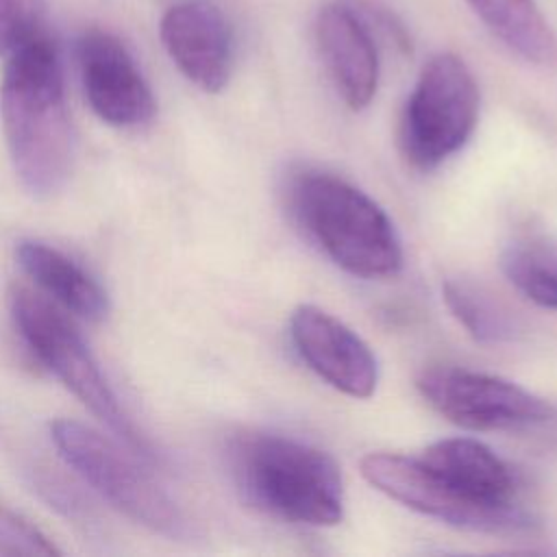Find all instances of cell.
<instances>
[{
	"mask_svg": "<svg viewBox=\"0 0 557 557\" xmlns=\"http://www.w3.org/2000/svg\"><path fill=\"white\" fill-rule=\"evenodd\" d=\"M44 9V0H0V54L39 33Z\"/></svg>",
	"mask_w": 557,
	"mask_h": 557,
	"instance_id": "cell-18",
	"label": "cell"
},
{
	"mask_svg": "<svg viewBox=\"0 0 557 557\" xmlns=\"http://www.w3.org/2000/svg\"><path fill=\"white\" fill-rule=\"evenodd\" d=\"M507 281L531 302L557 309V248L542 242H511L500 255Z\"/></svg>",
	"mask_w": 557,
	"mask_h": 557,
	"instance_id": "cell-16",
	"label": "cell"
},
{
	"mask_svg": "<svg viewBox=\"0 0 557 557\" xmlns=\"http://www.w3.org/2000/svg\"><path fill=\"white\" fill-rule=\"evenodd\" d=\"M296 222L342 270L387 278L403 265V246L385 209L337 174L302 170L289 183Z\"/></svg>",
	"mask_w": 557,
	"mask_h": 557,
	"instance_id": "cell-3",
	"label": "cell"
},
{
	"mask_svg": "<svg viewBox=\"0 0 557 557\" xmlns=\"http://www.w3.org/2000/svg\"><path fill=\"white\" fill-rule=\"evenodd\" d=\"M9 307L13 324L33 357L135 455L154 461L157 455L148 437L137 431L135 422L120 407L117 396L65 311L41 292L24 285L11 289Z\"/></svg>",
	"mask_w": 557,
	"mask_h": 557,
	"instance_id": "cell-4",
	"label": "cell"
},
{
	"mask_svg": "<svg viewBox=\"0 0 557 557\" xmlns=\"http://www.w3.org/2000/svg\"><path fill=\"white\" fill-rule=\"evenodd\" d=\"M442 296L457 322L476 342L496 344L511 335V326L505 315L474 287L459 281H446L442 285Z\"/></svg>",
	"mask_w": 557,
	"mask_h": 557,
	"instance_id": "cell-17",
	"label": "cell"
},
{
	"mask_svg": "<svg viewBox=\"0 0 557 557\" xmlns=\"http://www.w3.org/2000/svg\"><path fill=\"white\" fill-rule=\"evenodd\" d=\"M59 548L28 520L0 505V555H57Z\"/></svg>",
	"mask_w": 557,
	"mask_h": 557,
	"instance_id": "cell-19",
	"label": "cell"
},
{
	"mask_svg": "<svg viewBox=\"0 0 557 557\" xmlns=\"http://www.w3.org/2000/svg\"><path fill=\"white\" fill-rule=\"evenodd\" d=\"M313 30L322 63L337 94L348 109H366L379 87V52L370 30L342 2L320 7Z\"/></svg>",
	"mask_w": 557,
	"mask_h": 557,
	"instance_id": "cell-12",
	"label": "cell"
},
{
	"mask_svg": "<svg viewBox=\"0 0 557 557\" xmlns=\"http://www.w3.org/2000/svg\"><path fill=\"white\" fill-rule=\"evenodd\" d=\"M85 98L107 124L128 128L152 120L157 102L128 48L113 33L89 28L76 44Z\"/></svg>",
	"mask_w": 557,
	"mask_h": 557,
	"instance_id": "cell-9",
	"label": "cell"
},
{
	"mask_svg": "<svg viewBox=\"0 0 557 557\" xmlns=\"http://www.w3.org/2000/svg\"><path fill=\"white\" fill-rule=\"evenodd\" d=\"M418 389L440 416L468 431H524L555 416L544 398L518 383L455 366L424 370Z\"/></svg>",
	"mask_w": 557,
	"mask_h": 557,
	"instance_id": "cell-7",
	"label": "cell"
},
{
	"mask_svg": "<svg viewBox=\"0 0 557 557\" xmlns=\"http://www.w3.org/2000/svg\"><path fill=\"white\" fill-rule=\"evenodd\" d=\"M479 87L466 61L453 52L433 54L405 102L398 146L420 172L435 170L472 137L479 120Z\"/></svg>",
	"mask_w": 557,
	"mask_h": 557,
	"instance_id": "cell-5",
	"label": "cell"
},
{
	"mask_svg": "<svg viewBox=\"0 0 557 557\" xmlns=\"http://www.w3.org/2000/svg\"><path fill=\"white\" fill-rule=\"evenodd\" d=\"M418 459L448 492L483 513L496 533L520 531L529 524L518 505L513 470L483 442L472 437L437 440Z\"/></svg>",
	"mask_w": 557,
	"mask_h": 557,
	"instance_id": "cell-8",
	"label": "cell"
},
{
	"mask_svg": "<svg viewBox=\"0 0 557 557\" xmlns=\"http://www.w3.org/2000/svg\"><path fill=\"white\" fill-rule=\"evenodd\" d=\"M50 435L65 463L124 516L163 535L183 533L178 505L113 440L76 420H54Z\"/></svg>",
	"mask_w": 557,
	"mask_h": 557,
	"instance_id": "cell-6",
	"label": "cell"
},
{
	"mask_svg": "<svg viewBox=\"0 0 557 557\" xmlns=\"http://www.w3.org/2000/svg\"><path fill=\"white\" fill-rule=\"evenodd\" d=\"M0 117L22 187L35 198L57 194L76 159V135L54 44L37 33L9 52L0 83Z\"/></svg>",
	"mask_w": 557,
	"mask_h": 557,
	"instance_id": "cell-1",
	"label": "cell"
},
{
	"mask_svg": "<svg viewBox=\"0 0 557 557\" xmlns=\"http://www.w3.org/2000/svg\"><path fill=\"white\" fill-rule=\"evenodd\" d=\"M159 35L187 81L209 94L226 87L233 72V33L218 7L200 0L178 2L163 13Z\"/></svg>",
	"mask_w": 557,
	"mask_h": 557,
	"instance_id": "cell-11",
	"label": "cell"
},
{
	"mask_svg": "<svg viewBox=\"0 0 557 557\" xmlns=\"http://www.w3.org/2000/svg\"><path fill=\"white\" fill-rule=\"evenodd\" d=\"M361 474L372 487L413 511L459 529L496 533L494 524L483 513L448 492L418 457L370 453L361 459Z\"/></svg>",
	"mask_w": 557,
	"mask_h": 557,
	"instance_id": "cell-13",
	"label": "cell"
},
{
	"mask_svg": "<svg viewBox=\"0 0 557 557\" xmlns=\"http://www.w3.org/2000/svg\"><path fill=\"white\" fill-rule=\"evenodd\" d=\"M20 268L37 283L39 292L74 315L98 322L109 313V298L102 285L61 250L26 239L17 250Z\"/></svg>",
	"mask_w": 557,
	"mask_h": 557,
	"instance_id": "cell-14",
	"label": "cell"
},
{
	"mask_svg": "<svg viewBox=\"0 0 557 557\" xmlns=\"http://www.w3.org/2000/svg\"><path fill=\"white\" fill-rule=\"evenodd\" d=\"M487 30L527 63H557V35L535 0H466Z\"/></svg>",
	"mask_w": 557,
	"mask_h": 557,
	"instance_id": "cell-15",
	"label": "cell"
},
{
	"mask_svg": "<svg viewBox=\"0 0 557 557\" xmlns=\"http://www.w3.org/2000/svg\"><path fill=\"white\" fill-rule=\"evenodd\" d=\"M231 474L255 509L294 524L333 527L344 518L337 461L289 435L244 433L228 448Z\"/></svg>",
	"mask_w": 557,
	"mask_h": 557,
	"instance_id": "cell-2",
	"label": "cell"
},
{
	"mask_svg": "<svg viewBox=\"0 0 557 557\" xmlns=\"http://www.w3.org/2000/svg\"><path fill=\"white\" fill-rule=\"evenodd\" d=\"M289 339L300 359L331 387L352 398H370L379 383V363L370 346L342 320L315 305L289 315Z\"/></svg>",
	"mask_w": 557,
	"mask_h": 557,
	"instance_id": "cell-10",
	"label": "cell"
}]
</instances>
